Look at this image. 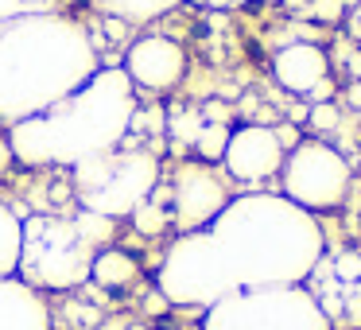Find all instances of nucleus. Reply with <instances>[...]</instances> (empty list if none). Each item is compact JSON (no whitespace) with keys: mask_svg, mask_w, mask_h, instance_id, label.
I'll return each instance as SVG.
<instances>
[{"mask_svg":"<svg viewBox=\"0 0 361 330\" xmlns=\"http://www.w3.org/2000/svg\"><path fill=\"white\" fill-rule=\"evenodd\" d=\"M102 71V55L82 20L35 12L0 28V125L55 109Z\"/></svg>","mask_w":361,"mask_h":330,"instance_id":"obj_1","label":"nucleus"},{"mask_svg":"<svg viewBox=\"0 0 361 330\" xmlns=\"http://www.w3.org/2000/svg\"><path fill=\"white\" fill-rule=\"evenodd\" d=\"M210 237L218 241L237 288H295L307 283L314 264L326 257V237L314 214L268 190L229 198V206L210 221Z\"/></svg>","mask_w":361,"mask_h":330,"instance_id":"obj_2","label":"nucleus"},{"mask_svg":"<svg viewBox=\"0 0 361 330\" xmlns=\"http://www.w3.org/2000/svg\"><path fill=\"white\" fill-rule=\"evenodd\" d=\"M136 113V90L121 66H102L55 109L12 125V159L27 167H74L121 148Z\"/></svg>","mask_w":361,"mask_h":330,"instance_id":"obj_3","label":"nucleus"},{"mask_svg":"<svg viewBox=\"0 0 361 330\" xmlns=\"http://www.w3.org/2000/svg\"><path fill=\"white\" fill-rule=\"evenodd\" d=\"M90 249L71 226V218L59 214H32L24 218V245H20V280L35 291H74L90 283Z\"/></svg>","mask_w":361,"mask_h":330,"instance_id":"obj_4","label":"nucleus"},{"mask_svg":"<svg viewBox=\"0 0 361 330\" xmlns=\"http://www.w3.org/2000/svg\"><path fill=\"white\" fill-rule=\"evenodd\" d=\"M202 330H330L314 295L295 288H237L206 307Z\"/></svg>","mask_w":361,"mask_h":330,"instance_id":"obj_5","label":"nucleus"},{"mask_svg":"<svg viewBox=\"0 0 361 330\" xmlns=\"http://www.w3.org/2000/svg\"><path fill=\"white\" fill-rule=\"evenodd\" d=\"M156 288L171 299V307H214L229 291H237V280L210 229H198L179 233V241L164 252Z\"/></svg>","mask_w":361,"mask_h":330,"instance_id":"obj_6","label":"nucleus"},{"mask_svg":"<svg viewBox=\"0 0 361 330\" xmlns=\"http://www.w3.org/2000/svg\"><path fill=\"white\" fill-rule=\"evenodd\" d=\"M353 164L334 140L303 136L280 167V195L307 214H330L350 198Z\"/></svg>","mask_w":361,"mask_h":330,"instance_id":"obj_7","label":"nucleus"},{"mask_svg":"<svg viewBox=\"0 0 361 330\" xmlns=\"http://www.w3.org/2000/svg\"><path fill=\"white\" fill-rule=\"evenodd\" d=\"M121 71L133 82L136 94L167 97L190 78V51L171 32H140L121 51Z\"/></svg>","mask_w":361,"mask_h":330,"instance_id":"obj_8","label":"nucleus"},{"mask_svg":"<svg viewBox=\"0 0 361 330\" xmlns=\"http://www.w3.org/2000/svg\"><path fill=\"white\" fill-rule=\"evenodd\" d=\"M156 183H159V152L121 144V148L113 152V167H109V175H105V183L94 195L82 198V206L117 221V218H125V214H133V206H140L144 198L156 190Z\"/></svg>","mask_w":361,"mask_h":330,"instance_id":"obj_9","label":"nucleus"},{"mask_svg":"<svg viewBox=\"0 0 361 330\" xmlns=\"http://www.w3.org/2000/svg\"><path fill=\"white\" fill-rule=\"evenodd\" d=\"M171 190V226L179 233H198L210 229V221L229 206V187L214 164L202 159H183L167 179Z\"/></svg>","mask_w":361,"mask_h":330,"instance_id":"obj_10","label":"nucleus"},{"mask_svg":"<svg viewBox=\"0 0 361 330\" xmlns=\"http://www.w3.org/2000/svg\"><path fill=\"white\" fill-rule=\"evenodd\" d=\"M288 159L280 136H276L272 125H252V121H241L233 125L226 144V156H221V171L226 179L241 183V187H264V183L280 179V167Z\"/></svg>","mask_w":361,"mask_h":330,"instance_id":"obj_11","label":"nucleus"},{"mask_svg":"<svg viewBox=\"0 0 361 330\" xmlns=\"http://www.w3.org/2000/svg\"><path fill=\"white\" fill-rule=\"evenodd\" d=\"M272 82L283 90L288 97H311V90L319 82L334 78V63H330V51L319 39H288L276 47L272 55Z\"/></svg>","mask_w":361,"mask_h":330,"instance_id":"obj_12","label":"nucleus"},{"mask_svg":"<svg viewBox=\"0 0 361 330\" xmlns=\"http://www.w3.org/2000/svg\"><path fill=\"white\" fill-rule=\"evenodd\" d=\"M0 330H51V307L43 291L20 276L0 280Z\"/></svg>","mask_w":361,"mask_h":330,"instance_id":"obj_13","label":"nucleus"},{"mask_svg":"<svg viewBox=\"0 0 361 330\" xmlns=\"http://www.w3.org/2000/svg\"><path fill=\"white\" fill-rule=\"evenodd\" d=\"M136 280H140V260H136L128 249L105 245V249H97L94 260H90V283L102 288V291H109V295L128 291Z\"/></svg>","mask_w":361,"mask_h":330,"instance_id":"obj_14","label":"nucleus"},{"mask_svg":"<svg viewBox=\"0 0 361 330\" xmlns=\"http://www.w3.org/2000/svg\"><path fill=\"white\" fill-rule=\"evenodd\" d=\"M97 4V16H121L133 28H144L152 20H164L171 12H179L187 0H90Z\"/></svg>","mask_w":361,"mask_h":330,"instance_id":"obj_15","label":"nucleus"},{"mask_svg":"<svg viewBox=\"0 0 361 330\" xmlns=\"http://www.w3.org/2000/svg\"><path fill=\"white\" fill-rule=\"evenodd\" d=\"M20 245H24V218L8 202H0V280L20 272Z\"/></svg>","mask_w":361,"mask_h":330,"instance_id":"obj_16","label":"nucleus"},{"mask_svg":"<svg viewBox=\"0 0 361 330\" xmlns=\"http://www.w3.org/2000/svg\"><path fill=\"white\" fill-rule=\"evenodd\" d=\"M229 133H233V121H206L202 133L195 136V144H190V156L202 159V164L221 167V156H226Z\"/></svg>","mask_w":361,"mask_h":330,"instance_id":"obj_17","label":"nucleus"},{"mask_svg":"<svg viewBox=\"0 0 361 330\" xmlns=\"http://www.w3.org/2000/svg\"><path fill=\"white\" fill-rule=\"evenodd\" d=\"M345 117L350 113L342 109V102H307V133L319 136V140H330V136H338L345 128Z\"/></svg>","mask_w":361,"mask_h":330,"instance_id":"obj_18","label":"nucleus"},{"mask_svg":"<svg viewBox=\"0 0 361 330\" xmlns=\"http://www.w3.org/2000/svg\"><path fill=\"white\" fill-rule=\"evenodd\" d=\"M71 226L78 229V237L90 249H105V245H113V237H117V221L97 214V210H86V206L71 218Z\"/></svg>","mask_w":361,"mask_h":330,"instance_id":"obj_19","label":"nucleus"},{"mask_svg":"<svg viewBox=\"0 0 361 330\" xmlns=\"http://www.w3.org/2000/svg\"><path fill=\"white\" fill-rule=\"evenodd\" d=\"M357 0H307L303 20H311L314 28H338L350 20V8Z\"/></svg>","mask_w":361,"mask_h":330,"instance_id":"obj_20","label":"nucleus"},{"mask_svg":"<svg viewBox=\"0 0 361 330\" xmlns=\"http://www.w3.org/2000/svg\"><path fill=\"white\" fill-rule=\"evenodd\" d=\"M144 314H152V319L171 314V299H167L159 288H148V291H144Z\"/></svg>","mask_w":361,"mask_h":330,"instance_id":"obj_21","label":"nucleus"},{"mask_svg":"<svg viewBox=\"0 0 361 330\" xmlns=\"http://www.w3.org/2000/svg\"><path fill=\"white\" fill-rule=\"evenodd\" d=\"M66 314H71L78 326H90V330L102 326V314H97V307H90V303H71V307H66Z\"/></svg>","mask_w":361,"mask_h":330,"instance_id":"obj_22","label":"nucleus"},{"mask_svg":"<svg viewBox=\"0 0 361 330\" xmlns=\"http://www.w3.org/2000/svg\"><path fill=\"white\" fill-rule=\"evenodd\" d=\"M338 102L350 117H361V82H345V90H338Z\"/></svg>","mask_w":361,"mask_h":330,"instance_id":"obj_23","label":"nucleus"},{"mask_svg":"<svg viewBox=\"0 0 361 330\" xmlns=\"http://www.w3.org/2000/svg\"><path fill=\"white\" fill-rule=\"evenodd\" d=\"M272 128H276V136H280L283 152H291V148H295L299 140H303V128H299V125H291V121H276Z\"/></svg>","mask_w":361,"mask_h":330,"instance_id":"obj_24","label":"nucleus"},{"mask_svg":"<svg viewBox=\"0 0 361 330\" xmlns=\"http://www.w3.org/2000/svg\"><path fill=\"white\" fill-rule=\"evenodd\" d=\"M20 16H27L24 0H0V28L12 24V20H20Z\"/></svg>","mask_w":361,"mask_h":330,"instance_id":"obj_25","label":"nucleus"},{"mask_svg":"<svg viewBox=\"0 0 361 330\" xmlns=\"http://www.w3.org/2000/svg\"><path fill=\"white\" fill-rule=\"evenodd\" d=\"M187 4L206 8V12H229V8H241V4H249V0H187Z\"/></svg>","mask_w":361,"mask_h":330,"instance_id":"obj_26","label":"nucleus"},{"mask_svg":"<svg viewBox=\"0 0 361 330\" xmlns=\"http://www.w3.org/2000/svg\"><path fill=\"white\" fill-rule=\"evenodd\" d=\"M345 74H350V82H361V43H353L350 51H345Z\"/></svg>","mask_w":361,"mask_h":330,"instance_id":"obj_27","label":"nucleus"},{"mask_svg":"<svg viewBox=\"0 0 361 330\" xmlns=\"http://www.w3.org/2000/svg\"><path fill=\"white\" fill-rule=\"evenodd\" d=\"M125 330H148V326H144V322H128Z\"/></svg>","mask_w":361,"mask_h":330,"instance_id":"obj_28","label":"nucleus"},{"mask_svg":"<svg viewBox=\"0 0 361 330\" xmlns=\"http://www.w3.org/2000/svg\"><path fill=\"white\" fill-rule=\"evenodd\" d=\"M252 4H280V0H252Z\"/></svg>","mask_w":361,"mask_h":330,"instance_id":"obj_29","label":"nucleus"}]
</instances>
